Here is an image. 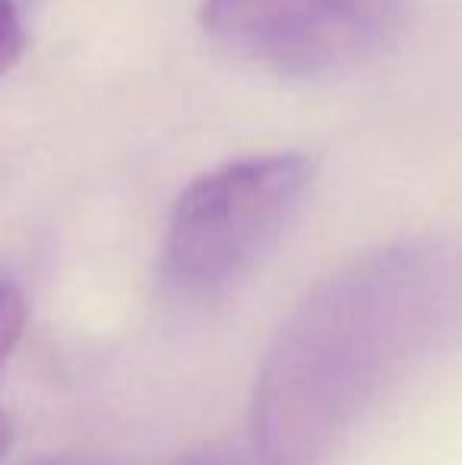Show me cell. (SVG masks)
<instances>
[{
    "mask_svg": "<svg viewBox=\"0 0 462 465\" xmlns=\"http://www.w3.org/2000/svg\"><path fill=\"white\" fill-rule=\"evenodd\" d=\"M453 266L434 247H389L323 282L282 326L253 390L266 465H320L380 390L447 323Z\"/></svg>",
    "mask_w": 462,
    "mask_h": 465,
    "instance_id": "6da1fadb",
    "label": "cell"
},
{
    "mask_svg": "<svg viewBox=\"0 0 462 465\" xmlns=\"http://www.w3.org/2000/svg\"><path fill=\"white\" fill-rule=\"evenodd\" d=\"M304 155H260L222 165L178 196L162 244L172 294L206 301L238 285L279 241L310 187Z\"/></svg>",
    "mask_w": 462,
    "mask_h": 465,
    "instance_id": "7a4b0ae2",
    "label": "cell"
},
{
    "mask_svg": "<svg viewBox=\"0 0 462 465\" xmlns=\"http://www.w3.org/2000/svg\"><path fill=\"white\" fill-rule=\"evenodd\" d=\"M399 16L402 0H203V25L222 48L285 76L364 61Z\"/></svg>",
    "mask_w": 462,
    "mask_h": 465,
    "instance_id": "3957f363",
    "label": "cell"
},
{
    "mask_svg": "<svg viewBox=\"0 0 462 465\" xmlns=\"http://www.w3.org/2000/svg\"><path fill=\"white\" fill-rule=\"evenodd\" d=\"M25 330V298L13 282L0 279V364L16 349Z\"/></svg>",
    "mask_w": 462,
    "mask_h": 465,
    "instance_id": "277c9868",
    "label": "cell"
},
{
    "mask_svg": "<svg viewBox=\"0 0 462 465\" xmlns=\"http://www.w3.org/2000/svg\"><path fill=\"white\" fill-rule=\"evenodd\" d=\"M23 51V19L13 0H0V74L16 64Z\"/></svg>",
    "mask_w": 462,
    "mask_h": 465,
    "instance_id": "5b68a950",
    "label": "cell"
},
{
    "mask_svg": "<svg viewBox=\"0 0 462 465\" xmlns=\"http://www.w3.org/2000/svg\"><path fill=\"white\" fill-rule=\"evenodd\" d=\"M10 440H13V428H10V418H6V415H0V456L6 453V447H10Z\"/></svg>",
    "mask_w": 462,
    "mask_h": 465,
    "instance_id": "8992f818",
    "label": "cell"
},
{
    "mask_svg": "<svg viewBox=\"0 0 462 465\" xmlns=\"http://www.w3.org/2000/svg\"><path fill=\"white\" fill-rule=\"evenodd\" d=\"M38 465H99V462H89V460H48V462H38Z\"/></svg>",
    "mask_w": 462,
    "mask_h": 465,
    "instance_id": "52a82bcc",
    "label": "cell"
},
{
    "mask_svg": "<svg viewBox=\"0 0 462 465\" xmlns=\"http://www.w3.org/2000/svg\"><path fill=\"white\" fill-rule=\"evenodd\" d=\"M203 465H225V462H203Z\"/></svg>",
    "mask_w": 462,
    "mask_h": 465,
    "instance_id": "ba28073f",
    "label": "cell"
}]
</instances>
